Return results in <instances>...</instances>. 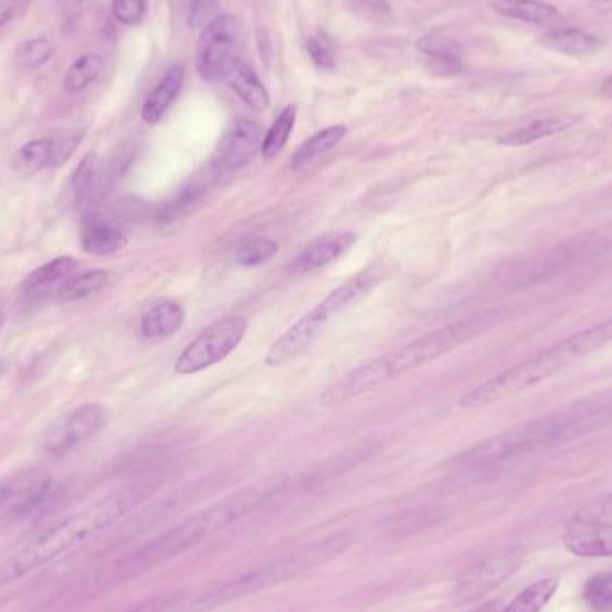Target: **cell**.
Wrapping results in <instances>:
<instances>
[{
    "mask_svg": "<svg viewBox=\"0 0 612 612\" xmlns=\"http://www.w3.org/2000/svg\"><path fill=\"white\" fill-rule=\"evenodd\" d=\"M156 489L158 480L153 478L126 485L43 530L42 534L9 555L0 566V587L11 586L43 566L58 561L63 555L83 548L95 537L101 536L102 532L117 525L120 519L126 518Z\"/></svg>",
    "mask_w": 612,
    "mask_h": 612,
    "instance_id": "obj_1",
    "label": "cell"
},
{
    "mask_svg": "<svg viewBox=\"0 0 612 612\" xmlns=\"http://www.w3.org/2000/svg\"><path fill=\"white\" fill-rule=\"evenodd\" d=\"M509 315V308H498L444 326L437 332L426 333L421 339L410 342L398 351H391L387 355L369 360L366 364L344 374L339 382L333 383L323 392L321 403L324 407H339L342 403L355 400L362 394L376 391L392 380H398L403 374L412 373L419 367L441 358L442 355L451 353L453 349L459 348L469 340L480 337V333L489 330L494 324L509 319Z\"/></svg>",
    "mask_w": 612,
    "mask_h": 612,
    "instance_id": "obj_2",
    "label": "cell"
},
{
    "mask_svg": "<svg viewBox=\"0 0 612 612\" xmlns=\"http://www.w3.org/2000/svg\"><path fill=\"white\" fill-rule=\"evenodd\" d=\"M281 482H260L247 485L235 493L224 496L219 502L208 505L206 509L188 516L176 527L169 528L162 536L151 543L144 544L140 550L131 553L119 564L122 577H136L145 571L154 570L160 564L172 561L179 555L192 550L194 546L230 527L253 510L264 505L272 494L280 491Z\"/></svg>",
    "mask_w": 612,
    "mask_h": 612,
    "instance_id": "obj_3",
    "label": "cell"
},
{
    "mask_svg": "<svg viewBox=\"0 0 612 612\" xmlns=\"http://www.w3.org/2000/svg\"><path fill=\"white\" fill-rule=\"evenodd\" d=\"M596 428L598 417L595 408L584 400L476 444L475 448H469L455 460V466L462 471H487L534 451L573 441Z\"/></svg>",
    "mask_w": 612,
    "mask_h": 612,
    "instance_id": "obj_4",
    "label": "cell"
},
{
    "mask_svg": "<svg viewBox=\"0 0 612 612\" xmlns=\"http://www.w3.org/2000/svg\"><path fill=\"white\" fill-rule=\"evenodd\" d=\"M612 342V317L604 323L595 324L587 330L573 333L568 339L557 342L552 348L539 351L534 357L527 358L518 366L510 367L503 373L496 374L491 380L478 385L469 391L460 407L480 408L507 400L521 392L546 382L553 374L573 366L578 360L595 353Z\"/></svg>",
    "mask_w": 612,
    "mask_h": 612,
    "instance_id": "obj_5",
    "label": "cell"
},
{
    "mask_svg": "<svg viewBox=\"0 0 612 612\" xmlns=\"http://www.w3.org/2000/svg\"><path fill=\"white\" fill-rule=\"evenodd\" d=\"M351 541H353L351 536L340 532L323 537L321 541L305 544L298 550L276 557L272 561L264 562L253 570L246 571L221 586L206 591L190 605V612L210 611L215 607L233 604L247 596L262 593L271 587L281 586L305 573H310L315 568H321L324 564L335 561L339 555L348 550Z\"/></svg>",
    "mask_w": 612,
    "mask_h": 612,
    "instance_id": "obj_6",
    "label": "cell"
},
{
    "mask_svg": "<svg viewBox=\"0 0 612 612\" xmlns=\"http://www.w3.org/2000/svg\"><path fill=\"white\" fill-rule=\"evenodd\" d=\"M247 326V319L242 315H230L210 324L183 349L176 360V373L188 376L221 364L240 346Z\"/></svg>",
    "mask_w": 612,
    "mask_h": 612,
    "instance_id": "obj_7",
    "label": "cell"
},
{
    "mask_svg": "<svg viewBox=\"0 0 612 612\" xmlns=\"http://www.w3.org/2000/svg\"><path fill=\"white\" fill-rule=\"evenodd\" d=\"M240 26L233 15L212 18L197 40L196 70L206 83H219L226 79L237 65Z\"/></svg>",
    "mask_w": 612,
    "mask_h": 612,
    "instance_id": "obj_8",
    "label": "cell"
},
{
    "mask_svg": "<svg viewBox=\"0 0 612 612\" xmlns=\"http://www.w3.org/2000/svg\"><path fill=\"white\" fill-rule=\"evenodd\" d=\"M525 550L514 544L491 553L460 575L455 582L451 602L455 605L475 604L505 584L523 564Z\"/></svg>",
    "mask_w": 612,
    "mask_h": 612,
    "instance_id": "obj_9",
    "label": "cell"
},
{
    "mask_svg": "<svg viewBox=\"0 0 612 612\" xmlns=\"http://www.w3.org/2000/svg\"><path fill=\"white\" fill-rule=\"evenodd\" d=\"M106 423L108 412L101 405H81L52 425L45 435L43 448L51 455H65L79 444L92 439L95 434H99Z\"/></svg>",
    "mask_w": 612,
    "mask_h": 612,
    "instance_id": "obj_10",
    "label": "cell"
},
{
    "mask_svg": "<svg viewBox=\"0 0 612 612\" xmlns=\"http://www.w3.org/2000/svg\"><path fill=\"white\" fill-rule=\"evenodd\" d=\"M47 469L29 468L0 482V519L20 518L36 509L51 489Z\"/></svg>",
    "mask_w": 612,
    "mask_h": 612,
    "instance_id": "obj_11",
    "label": "cell"
},
{
    "mask_svg": "<svg viewBox=\"0 0 612 612\" xmlns=\"http://www.w3.org/2000/svg\"><path fill=\"white\" fill-rule=\"evenodd\" d=\"M262 128L253 120L238 119L222 136L217 160L213 163L215 178H228L244 169L262 151Z\"/></svg>",
    "mask_w": 612,
    "mask_h": 612,
    "instance_id": "obj_12",
    "label": "cell"
},
{
    "mask_svg": "<svg viewBox=\"0 0 612 612\" xmlns=\"http://www.w3.org/2000/svg\"><path fill=\"white\" fill-rule=\"evenodd\" d=\"M328 323L330 319L317 306H314L310 312L299 317L298 321L272 344L265 357V364L272 367L283 366V364H289L290 360L298 358L299 355H303L306 349L319 339V335L324 332Z\"/></svg>",
    "mask_w": 612,
    "mask_h": 612,
    "instance_id": "obj_13",
    "label": "cell"
},
{
    "mask_svg": "<svg viewBox=\"0 0 612 612\" xmlns=\"http://www.w3.org/2000/svg\"><path fill=\"white\" fill-rule=\"evenodd\" d=\"M562 543L568 552L580 559H609L612 557V523L575 516L564 528Z\"/></svg>",
    "mask_w": 612,
    "mask_h": 612,
    "instance_id": "obj_14",
    "label": "cell"
},
{
    "mask_svg": "<svg viewBox=\"0 0 612 612\" xmlns=\"http://www.w3.org/2000/svg\"><path fill=\"white\" fill-rule=\"evenodd\" d=\"M355 242H357V235L351 231L328 233L314 240L310 246H306L290 265V271L294 274L319 271L335 260H339L340 256L346 255L349 249L355 246Z\"/></svg>",
    "mask_w": 612,
    "mask_h": 612,
    "instance_id": "obj_15",
    "label": "cell"
},
{
    "mask_svg": "<svg viewBox=\"0 0 612 612\" xmlns=\"http://www.w3.org/2000/svg\"><path fill=\"white\" fill-rule=\"evenodd\" d=\"M185 85V70L181 65L170 67L160 83L154 86L153 92L147 95L144 106H142V120L149 126L158 124L170 110V106L176 102L181 90Z\"/></svg>",
    "mask_w": 612,
    "mask_h": 612,
    "instance_id": "obj_16",
    "label": "cell"
},
{
    "mask_svg": "<svg viewBox=\"0 0 612 612\" xmlns=\"http://www.w3.org/2000/svg\"><path fill=\"white\" fill-rule=\"evenodd\" d=\"M580 119H582L580 115L564 113V115H555V117L530 120L528 124H523V126L500 136L498 144L507 145V147H523V145L534 144V142H539L543 138H550V136L559 135L566 129L573 128Z\"/></svg>",
    "mask_w": 612,
    "mask_h": 612,
    "instance_id": "obj_17",
    "label": "cell"
},
{
    "mask_svg": "<svg viewBox=\"0 0 612 612\" xmlns=\"http://www.w3.org/2000/svg\"><path fill=\"white\" fill-rule=\"evenodd\" d=\"M183 323H185L183 306L174 301H165L145 312L140 321V335L145 340H153V342L169 339L174 333L181 330Z\"/></svg>",
    "mask_w": 612,
    "mask_h": 612,
    "instance_id": "obj_18",
    "label": "cell"
},
{
    "mask_svg": "<svg viewBox=\"0 0 612 612\" xmlns=\"http://www.w3.org/2000/svg\"><path fill=\"white\" fill-rule=\"evenodd\" d=\"M541 45L553 52H561L566 56H586L604 47V42L595 34L586 33L582 29L564 27L553 29L541 36Z\"/></svg>",
    "mask_w": 612,
    "mask_h": 612,
    "instance_id": "obj_19",
    "label": "cell"
},
{
    "mask_svg": "<svg viewBox=\"0 0 612 612\" xmlns=\"http://www.w3.org/2000/svg\"><path fill=\"white\" fill-rule=\"evenodd\" d=\"M128 237L108 222L88 221L81 231V247L92 256H110L128 246Z\"/></svg>",
    "mask_w": 612,
    "mask_h": 612,
    "instance_id": "obj_20",
    "label": "cell"
},
{
    "mask_svg": "<svg viewBox=\"0 0 612 612\" xmlns=\"http://www.w3.org/2000/svg\"><path fill=\"white\" fill-rule=\"evenodd\" d=\"M346 135H348L346 126H330V128L315 133L306 142L299 145L298 151L294 153L292 160H290V167L296 172L308 169L319 158H323L324 154H328L332 149H335Z\"/></svg>",
    "mask_w": 612,
    "mask_h": 612,
    "instance_id": "obj_21",
    "label": "cell"
},
{
    "mask_svg": "<svg viewBox=\"0 0 612 612\" xmlns=\"http://www.w3.org/2000/svg\"><path fill=\"white\" fill-rule=\"evenodd\" d=\"M230 83L231 90L246 102L249 108L256 111H264L271 106V97L265 90L262 81L258 79L255 70L247 65L246 61H238L235 67L231 68L230 74L226 77Z\"/></svg>",
    "mask_w": 612,
    "mask_h": 612,
    "instance_id": "obj_22",
    "label": "cell"
},
{
    "mask_svg": "<svg viewBox=\"0 0 612 612\" xmlns=\"http://www.w3.org/2000/svg\"><path fill=\"white\" fill-rule=\"evenodd\" d=\"M494 9L503 17L536 26H550L561 18L559 9L544 0H494Z\"/></svg>",
    "mask_w": 612,
    "mask_h": 612,
    "instance_id": "obj_23",
    "label": "cell"
},
{
    "mask_svg": "<svg viewBox=\"0 0 612 612\" xmlns=\"http://www.w3.org/2000/svg\"><path fill=\"white\" fill-rule=\"evenodd\" d=\"M559 582L555 578H541L525 587L507 607L500 612H541L557 593Z\"/></svg>",
    "mask_w": 612,
    "mask_h": 612,
    "instance_id": "obj_24",
    "label": "cell"
},
{
    "mask_svg": "<svg viewBox=\"0 0 612 612\" xmlns=\"http://www.w3.org/2000/svg\"><path fill=\"white\" fill-rule=\"evenodd\" d=\"M51 162V138H36L18 149L13 158V169L20 176H33L36 172L49 169Z\"/></svg>",
    "mask_w": 612,
    "mask_h": 612,
    "instance_id": "obj_25",
    "label": "cell"
},
{
    "mask_svg": "<svg viewBox=\"0 0 612 612\" xmlns=\"http://www.w3.org/2000/svg\"><path fill=\"white\" fill-rule=\"evenodd\" d=\"M111 280V272L104 271V269H95V271H88L85 274H79L76 278L67 281L60 292H58V298L63 303H74V301H81V299L92 296L95 292H101Z\"/></svg>",
    "mask_w": 612,
    "mask_h": 612,
    "instance_id": "obj_26",
    "label": "cell"
},
{
    "mask_svg": "<svg viewBox=\"0 0 612 612\" xmlns=\"http://www.w3.org/2000/svg\"><path fill=\"white\" fill-rule=\"evenodd\" d=\"M102 68L104 61L99 54H85L77 58L63 77V88L70 94L85 90L86 86L92 85L95 79L101 76Z\"/></svg>",
    "mask_w": 612,
    "mask_h": 612,
    "instance_id": "obj_27",
    "label": "cell"
},
{
    "mask_svg": "<svg viewBox=\"0 0 612 612\" xmlns=\"http://www.w3.org/2000/svg\"><path fill=\"white\" fill-rule=\"evenodd\" d=\"M298 119V110L296 106H287L281 111L278 119L272 122L271 129L267 131L264 142H262V154L265 160H272L285 149V145L289 142L290 135L296 126Z\"/></svg>",
    "mask_w": 612,
    "mask_h": 612,
    "instance_id": "obj_28",
    "label": "cell"
},
{
    "mask_svg": "<svg viewBox=\"0 0 612 612\" xmlns=\"http://www.w3.org/2000/svg\"><path fill=\"white\" fill-rule=\"evenodd\" d=\"M99 183V160L94 153L86 154L79 162L70 179V187L79 206L88 204L95 196V188Z\"/></svg>",
    "mask_w": 612,
    "mask_h": 612,
    "instance_id": "obj_29",
    "label": "cell"
},
{
    "mask_svg": "<svg viewBox=\"0 0 612 612\" xmlns=\"http://www.w3.org/2000/svg\"><path fill=\"white\" fill-rule=\"evenodd\" d=\"M76 269V258H72V256H60V258H56V260H51V262L42 265V267L36 269L33 274H29L26 283H24V289H26L27 292L45 289V287H49V285L56 283V281L65 280V278L70 276Z\"/></svg>",
    "mask_w": 612,
    "mask_h": 612,
    "instance_id": "obj_30",
    "label": "cell"
},
{
    "mask_svg": "<svg viewBox=\"0 0 612 612\" xmlns=\"http://www.w3.org/2000/svg\"><path fill=\"white\" fill-rule=\"evenodd\" d=\"M278 251L280 246L271 238H249L235 249V262L242 267H260L271 262Z\"/></svg>",
    "mask_w": 612,
    "mask_h": 612,
    "instance_id": "obj_31",
    "label": "cell"
},
{
    "mask_svg": "<svg viewBox=\"0 0 612 612\" xmlns=\"http://www.w3.org/2000/svg\"><path fill=\"white\" fill-rule=\"evenodd\" d=\"M582 600L593 612H612V571H602L587 578Z\"/></svg>",
    "mask_w": 612,
    "mask_h": 612,
    "instance_id": "obj_32",
    "label": "cell"
},
{
    "mask_svg": "<svg viewBox=\"0 0 612 612\" xmlns=\"http://www.w3.org/2000/svg\"><path fill=\"white\" fill-rule=\"evenodd\" d=\"M306 51L314 61L315 67L323 68V70H333L337 67V56H335L332 40L323 31L306 38Z\"/></svg>",
    "mask_w": 612,
    "mask_h": 612,
    "instance_id": "obj_33",
    "label": "cell"
},
{
    "mask_svg": "<svg viewBox=\"0 0 612 612\" xmlns=\"http://www.w3.org/2000/svg\"><path fill=\"white\" fill-rule=\"evenodd\" d=\"M52 52H54V47L47 38H34L20 47L18 60L29 70H36L51 60Z\"/></svg>",
    "mask_w": 612,
    "mask_h": 612,
    "instance_id": "obj_34",
    "label": "cell"
},
{
    "mask_svg": "<svg viewBox=\"0 0 612 612\" xmlns=\"http://www.w3.org/2000/svg\"><path fill=\"white\" fill-rule=\"evenodd\" d=\"M83 136H85V129L70 131V133H65V135L51 138V162H49V169H56V167H61L63 163H67L68 158L76 153V149L81 144Z\"/></svg>",
    "mask_w": 612,
    "mask_h": 612,
    "instance_id": "obj_35",
    "label": "cell"
},
{
    "mask_svg": "<svg viewBox=\"0 0 612 612\" xmlns=\"http://www.w3.org/2000/svg\"><path fill=\"white\" fill-rule=\"evenodd\" d=\"M417 51L423 52L428 58L442 56H460L459 43L453 42L441 33H430L417 40Z\"/></svg>",
    "mask_w": 612,
    "mask_h": 612,
    "instance_id": "obj_36",
    "label": "cell"
},
{
    "mask_svg": "<svg viewBox=\"0 0 612 612\" xmlns=\"http://www.w3.org/2000/svg\"><path fill=\"white\" fill-rule=\"evenodd\" d=\"M147 4L145 0H113V17L122 26H136L142 22Z\"/></svg>",
    "mask_w": 612,
    "mask_h": 612,
    "instance_id": "obj_37",
    "label": "cell"
},
{
    "mask_svg": "<svg viewBox=\"0 0 612 612\" xmlns=\"http://www.w3.org/2000/svg\"><path fill=\"white\" fill-rule=\"evenodd\" d=\"M358 13L374 20L391 17V6L387 0H349Z\"/></svg>",
    "mask_w": 612,
    "mask_h": 612,
    "instance_id": "obj_38",
    "label": "cell"
},
{
    "mask_svg": "<svg viewBox=\"0 0 612 612\" xmlns=\"http://www.w3.org/2000/svg\"><path fill=\"white\" fill-rule=\"evenodd\" d=\"M179 595L160 596V598H151L145 600L144 604L136 605L135 609L128 612H165L169 611L172 604L178 602Z\"/></svg>",
    "mask_w": 612,
    "mask_h": 612,
    "instance_id": "obj_39",
    "label": "cell"
},
{
    "mask_svg": "<svg viewBox=\"0 0 612 612\" xmlns=\"http://www.w3.org/2000/svg\"><path fill=\"white\" fill-rule=\"evenodd\" d=\"M20 0H0V27L15 15Z\"/></svg>",
    "mask_w": 612,
    "mask_h": 612,
    "instance_id": "obj_40",
    "label": "cell"
},
{
    "mask_svg": "<svg viewBox=\"0 0 612 612\" xmlns=\"http://www.w3.org/2000/svg\"><path fill=\"white\" fill-rule=\"evenodd\" d=\"M596 510H598V514H602V516H612V493L607 494L605 498H602V500L598 502Z\"/></svg>",
    "mask_w": 612,
    "mask_h": 612,
    "instance_id": "obj_41",
    "label": "cell"
},
{
    "mask_svg": "<svg viewBox=\"0 0 612 612\" xmlns=\"http://www.w3.org/2000/svg\"><path fill=\"white\" fill-rule=\"evenodd\" d=\"M471 612H500V602L498 600H491L487 604L478 605Z\"/></svg>",
    "mask_w": 612,
    "mask_h": 612,
    "instance_id": "obj_42",
    "label": "cell"
},
{
    "mask_svg": "<svg viewBox=\"0 0 612 612\" xmlns=\"http://www.w3.org/2000/svg\"><path fill=\"white\" fill-rule=\"evenodd\" d=\"M600 94L607 97V99H612V74L607 77L604 83H602V86H600Z\"/></svg>",
    "mask_w": 612,
    "mask_h": 612,
    "instance_id": "obj_43",
    "label": "cell"
},
{
    "mask_svg": "<svg viewBox=\"0 0 612 612\" xmlns=\"http://www.w3.org/2000/svg\"><path fill=\"white\" fill-rule=\"evenodd\" d=\"M589 2H596V4H607V6H612V0H589Z\"/></svg>",
    "mask_w": 612,
    "mask_h": 612,
    "instance_id": "obj_44",
    "label": "cell"
}]
</instances>
